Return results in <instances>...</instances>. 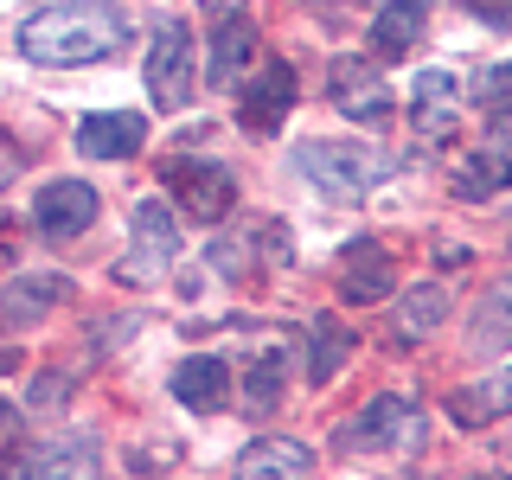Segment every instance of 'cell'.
I'll return each instance as SVG.
<instances>
[{
    "mask_svg": "<svg viewBox=\"0 0 512 480\" xmlns=\"http://www.w3.org/2000/svg\"><path fill=\"white\" fill-rule=\"evenodd\" d=\"M167 173H173L186 212L199 218V224H218L237 205V186H231V173H224V167H186V160H167Z\"/></svg>",
    "mask_w": 512,
    "mask_h": 480,
    "instance_id": "obj_12",
    "label": "cell"
},
{
    "mask_svg": "<svg viewBox=\"0 0 512 480\" xmlns=\"http://www.w3.org/2000/svg\"><path fill=\"white\" fill-rule=\"evenodd\" d=\"M173 397H180L186 410H224V404H231V365L212 359V352L180 359V372H173Z\"/></svg>",
    "mask_w": 512,
    "mask_h": 480,
    "instance_id": "obj_14",
    "label": "cell"
},
{
    "mask_svg": "<svg viewBox=\"0 0 512 480\" xmlns=\"http://www.w3.org/2000/svg\"><path fill=\"white\" fill-rule=\"evenodd\" d=\"M416 39H423V7H416V0H391V7L378 13V26H372V52L378 58H404Z\"/></svg>",
    "mask_w": 512,
    "mask_h": 480,
    "instance_id": "obj_20",
    "label": "cell"
},
{
    "mask_svg": "<svg viewBox=\"0 0 512 480\" xmlns=\"http://www.w3.org/2000/svg\"><path fill=\"white\" fill-rule=\"evenodd\" d=\"M410 103H416V116H423L429 135H442L448 116H455V77H448V71H423L410 84Z\"/></svg>",
    "mask_w": 512,
    "mask_h": 480,
    "instance_id": "obj_21",
    "label": "cell"
},
{
    "mask_svg": "<svg viewBox=\"0 0 512 480\" xmlns=\"http://www.w3.org/2000/svg\"><path fill=\"white\" fill-rule=\"evenodd\" d=\"M404 416H410L404 397H372V404H365V410L340 429V448H384L397 429H404Z\"/></svg>",
    "mask_w": 512,
    "mask_h": 480,
    "instance_id": "obj_17",
    "label": "cell"
},
{
    "mask_svg": "<svg viewBox=\"0 0 512 480\" xmlns=\"http://www.w3.org/2000/svg\"><path fill=\"white\" fill-rule=\"evenodd\" d=\"M500 180H512V109L500 122H493V135L480 141V154L468 160V167H461V192H468V199H480V192H493Z\"/></svg>",
    "mask_w": 512,
    "mask_h": 480,
    "instance_id": "obj_15",
    "label": "cell"
},
{
    "mask_svg": "<svg viewBox=\"0 0 512 480\" xmlns=\"http://www.w3.org/2000/svg\"><path fill=\"white\" fill-rule=\"evenodd\" d=\"M333 103L346 109L352 122H384L391 116V90L365 58H333Z\"/></svg>",
    "mask_w": 512,
    "mask_h": 480,
    "instance_id": "obj_11",
    "label": "cell"
},
{
    "mask_svg": "<svg viewBox=\"0 0 512 480\" xmlns=\"http://www.w3.org/2000/svg\"><path fill=\"white\" fill-rule=\"evenodd\" d=\"M148 96H154V109H186L192 103V32H186V20H160L154 26Z\"/></svg>",
    "mask_w": 512,
    "mask_h": 480,
    "instance_id": "obj_5",
    "label": "cell"
},
{
    "mask_svg": "<svg viewBox=\"0 0 512 480\" xmlns=\"http://www.w3.org/2000/svg\"><path fill=\"white\" fill-rule=\"evenodd\" d=\"M244 391H250V410H276L282 404V359H276V352L250 365V384H244Z\"/></svg>",
    "mask_w": 512,
    "mask_h": 480,
    "instance_id": "obj_23",
    "label": "cell"
},
{
    "mask_svg": "<svg viewBox=\"0 0 512 480\" xmlns=\"http://www.w3.org/2000/svg\"><path fill=\"white\" fill-rule=\"evenodd\" d=\"M128 45V13L109 0H52L20 26V52L32 64H96Z\"/></svg>",
    "mask_w": 512,
    "mask_h": 480,
    "instance_id": "obj_1",
    "label": "cell"
},
{
    "mask_svg": "<svg viewBox=\"0 0 512 480\" xmlns=\"http://www.w3.org/2000/svg\"><path fill=\"white\" fill-rule=\"evenodd\" d=\"M474 103L493 109V116H506L512 109V64H487V71L474 77Z\"/></svg>",
    "mask_w": 512,
    "mask_h": 480,
    "instance_id": "obj_24",
    "label": "cell"
},
{
    "mask_svg": "<svg viewBox=\"0 0 512 480\" xmlns=\"http://www.w3.org/2000/svg\"><path fill=\"white\" fill-rule=\"evenodd\" d=\"M180 256V224H173V212L160 199H141L135 205V244H128V256L116 263L122 282H154L167 276V263Z\"/></svg>",
    "mask_w": 512,
    "mask_h": 480,
    "instance_id": "obj_4",
    "label": "cell"
},
{
    "mask_svg": "<svg viewBox=\"0 0 512 480\" xmlns=\"http://www.w3.org/2000/svg\"><path fill=\"white\" fill-rule=\"evenodd\" d=\"M64 301H71V282L64 276H20V282L0 288V320L7 327H32V320H45Z\"/></svg>",
    "mask_w": 512,
    "mask_h": 480,
    "instance_id": "obj_13",
    "label": "cell"
},
{
    "mask_svg": "<svg viewBox=\"0 0 512 480\" xmlns=\"http://www.w3.org/2000/svg\"><path fill=\"white\" fill-rule=\"evenodd\" d=\"M205 13H218V20H237V13H244V0H199Z\"/></svg>",
    "mask_w": 512,
    "mask_h": 480,
    "instance_id": "obj_28",
    "label": "cell"
},
{
    "mask_svg": "<svg viewBox=\"0 0 512 480\" xmlns=\"http://www.w3.org/2000/svg\"><path fill=\"white\" fill-rule=\"evenodd\" d=\"M301 173H308L327 199L352 205V199H365V192L391 173V160L365 154V148H340V141H308V148H301Z\"/></svg>",
    "mask_w": 512,
    "mask_h": 480,
    "instance_id": "obj_2",
    "label": "cell"
},
{
    "mask_svg": "<svg viewBox=\"0 0 512 480\" xmlns=\"http://www.w3.org/2000/svg\"><path fill=\"white\" fill-rule=\"evenodd\" d=\"M64 391H71V378H39L32 384V404H58Z\"/></svg>",
    "mask_w": 512,
    "mask_h": 480,
    "instance_id": "obj_27",
    "label": "cell"
},
{
    "mask_svg": "<svg viewBox=\"0 0 512 480\" xmlns=\"http://www.w3.org/2000/svg\"><path fill=\"white\" fill-rule=\"evenodd\" d=\"M288 103H295V71H288L282 58H263L256 64V77L244 84V109H237V122L250 128V135H276Z\"/></svg>",
    "mask_w": 512,
    "mask_h": 480,
    "instance_id": "obj_7",
    "label": "cell"
},
{
    "mask_svg": "<svg viewBox=\"0 0 512 480\" xmlns=\"http://www.w3.org/2000/svg\"><path fill=\"white\" fill-rule=\"evenodd\" d=\"M314 468V448L295 436H256L244 455H237L231 480H308Z\"/></svg>",
    "mask_w": 512,
    "mask_h": 480,
    "instance_id": "obj_9",
    "label": "cell"
},
{
    "mask_svg": "<svg viewBox=\"0 0 512 480\" xmlns=\"http://www.w3.org/2000/svg\"><path fill=\"white\" fill-rule=\"evenodd\" d=\"M480 480H512V474H480Z\"/></svg>",
    "mask_w": 512,
    "mask_h": 480,
    "instance_id": "obj_31",
    "label": "cell"
},
{
    "mask_svg": "<svg viewBox=\"0 0 512 480\" xmlns=\"http://www.w3.org/2000/svg\"><path fill=\"white\" fill-rule=\"evenodd\" d=\"M506 410H512V365H500V372H487L480 384L448 397V416H455L461 429H480V423H493V416H506Z\"/></svg>",
    "mask_w": 512,
    "mask_h": 480,
    "instance_id": "obj_16",
    "label": "cell"
},
{
    "mask_svg": "<svg viewBox=\"0 0 512 480\" xmlns=\"http://www.w3.org/2000/svg\"><path fill=\"white\" fill-rule=\"evenodd\" d=\"M468 13H480V20H493V26H512V0H461Z\"/></svg>",
    "mask_w": 512,
    "mask_h": 480,
    "instance_id": "obj_26",
    "label": "cell"
},
{
    "mask_svg": "<svg viewBox=\"0 0 512 480\" xmlns=\"http://www.w3.org/2000/svg\"><path fill=\"white\" fill-rule=\"evenodd\" d=\"M7 180H13V160H7V154H0V186H7Z\"/></svg>",
    "mask_w": 512,
    "mask_h": 480,
    "instance_id": "obj_29",
    "label": "cell"
},
{
    "mask_svg": "<svg viewBox=\"0 0 512 480\" xmlns=\"http://www.w3.org/2000/svg\"><path fill=\"white\" fill-rule=\"evenodd\" d=\"M96 186H84V180H52L32 199V218H39V231L52 237V244H64V237H84L90 224H96Z\"/></svg>",
    "mask_w": 512,
    "mask_h": 480,
    "instance_id": "obj_6",
    "label": "cell"
},
{
    "mask_svg": "<svg viewBox=\"0 0 512 480\" xmlns=\"http://www.w3.org/2000/svg\"><path fill=\"white\" fill-rule=\"evenodd\" d=\"M141 141H148V116H135V109H103V116L77 122V154L90 160H128L141 154Z\"/></svg>",
    "mask_w": 512,
    "mask_h": 480,
    "instance_id": "obj_8",
    "label": "cell"
},
{
    "mask_svg": "<svg viewBox=\"0 0 512 480\" xmlns=\"http://www.w3.org/2000/svg\"><path fill=\"white\" fill-rule=\"evenodd\" d=\"M391 320H397V333H404V340H429V333L448 320V295H442L436 282H416L410 295H397Z\"/></svg>",
    "mask_w": 512,
    "mask_h": 480,
    "instance_id": "obj_19",
    "label": "cell"
},
{
    "mask_svg": "<svg viewBox=\"0 0 512 480\" xmlns=\"http://www.w3.org/2000/svg\"><path fill=\"white\" fill-rule=\"evenodd\" d=\"M0 480H103V455L90 436H52L0 455Z\"/></svg>",
    "mask_w": 512,
    "mask_h": 480,
    "instance_id": "obj_3",
    "label": "cell"
},
{
    "mask_svg": "<svg viewBox=\"0 0 512 480\" xmlns=\"http://www.w3.org/2000/svg\"><path fill=\"white\" fill-rule=\"evenodd\" d=\"M506 320H512V282H500V288H493V295H487V314H480V327H506Z\"/></svg>",
    "mask_w": 512,
    "mask_h": 480,
    "instance_id": "obj_25",
    "label": "cell"
},
{
    "mask_svg": "<svg viewBox=\"0 0 512 480\" xmlns=\"http://www.w3.org/2000/svg\"><path fill=\"white\" fill-rule=\"evenodd\" d=\"M256 58V26L250 20H224L218 39H212V64H205V84H237V71Z\"/></svg>",
    "mask_w": 512,
    "mask_h": 480,
    "instance_id": "obj_18",
    "label": "cell"
},
{
    "mask_svg": "<svg viewBox=\"0 0 512 480\" xmlns=\"http://www.w3.org/2000/svg\"><path fill=\"white\" fill-rule=\"evenodd\" d=\"M13 423V404H7V397H0V429H7Z\"/></svg>",
    "mask_w": 512,
    "mask_h": 480,
    "instance_id": "obj_30",
    "label": "cell"
},
{
    "mask_svg": "<svg viewBox=\"0 0 512 480\" xmlns=\"http://www.w3.org/2000/svg\"><path fill=\"white\" fill-rule=\"evenodd\" d=\"M320 352H314V365H308V378L314 384H327L333 372H340V365H346V352H352V333H340V327H333V320H320Z\"/></svg>",
    "mask_w": 512,
    "mask_h": 480,
    "instance_id": "obj_22",
    "label": "cell"
},
{
    "mask_svg": "<svg viewBox=\"0 0 512 480\" xmlns=\"http://www.w3.org/2000/svg\"><path fill=\"white\" fill-rule=\"evenodd\" d=\"M397 288V263H391V250L384 244H352L346 250V263H340V295L352 301V308H372V301H384Z\"/></svg>",
    "mask_w": 512,
    "mask_h": 480,
    "instance_id": "obj_10",
    "label": "cell"
}]
</instances>
